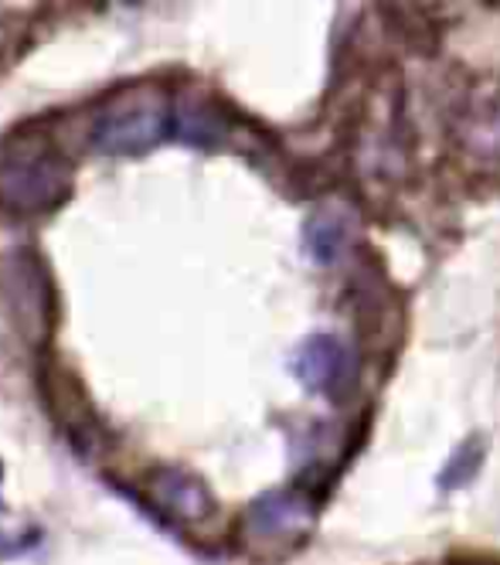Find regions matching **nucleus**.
Masks as SVG:
<instances>
[{"mask_svg":"<svg viewBox=\"0 0 500 565\" xmlns=\"http://www.w3.org/2000/svg\"><path fill=\"white\" fill-rule=\"evenodd\" d=\"M163 127H167L163 109L140 99V103H127V106L109 109L96 124L93 143L103 153H140L160 140Z\"/></svg>","mask_w":500,"mask_h":565,"instance_id":"2","label":"nucleus"},{"mask_svg":"<svg viewBox=\"0 0 500 565\" xmlns=\"http://www.w3.org/2000/svg\"><path fill=\"white\" fill-rule=\"evenodd\" d=\"M477 467H480V443L470 439V443H464L460 450H456V457H453L449 467L443 470L439 483H443L446 491H449V488H460V483H467V480L477 473Z\"/></svg>","mask_w":500,"mask_h":565,"instance_id":"7","label":"nucleus"},{"mask_svg":"<svg viewBox=\"0 0 500 565\" xmlns=\"http://www.w3.org/2000/svg\"><path fill=\"white\" fill-rule=\"evenodd\" d=\"M294 372L310 392H338L348 379V351L338 338L313 334L294 354Z\"/></svg>","mask_w":500,"mask_h":565,"instance_id":"3","label":"nucleus"},{"mask_svg":"<svg viewBox=\"0 0 500 565\" xmlns=\"http://www.w3.org/2000/svg\"><path fill=\"white\" fill-rule=\"evenodd\" d=\"M178 134L191 143H208L219 137V124L204 109L194 106H181L178 109Z\"/></svg>","mask_w":500,"mask_h":565,"instance_id":"8","label":"nucleus"},{"mask_svg":"<svg viewBox=\"0 0 500 565\" xmlns=\"http://www.w3.org/2000/svg\"><path fill=\"white\" fill-rule=\"evenodd\" d=\"M153 494L174 514H184V518H201L208 508H212V501H208L201 483L194 477L181 473V470H160L157 480H153Z\"/></svg>","mask_w":500,"mask_h":565,"instance_id":"4","label":"nucleus"},{"mask_svg":"<svg viewBox=\"0 0 500 565\" xmlns=\"http://www.w3.org/2000/svg\"><path fill=\"white\" fill-rule=\"evenodd\" d=\"M68 191V171L49 150H24L0 164V201L14 212H45Z\"/></svg>","mask_w":500,"mask_h":565,"instance_id":"1","label":"nucleus"},{"mask_svg":"<svg viewBox=\"0 0 500 565\" xmlns=\"http://www.w3.org/2000/svg\"><path fill=\"white\" fill-rule=\"evenodd\" d=\"M307 518H310V511L304 501L286 498V494H269L253 511V529L259 535H289V532L304 529Z\"/></svg>","mask_w":500,"mask_h":565,"instance_id":"5","label":"nucleus"},{"mask_svg":"<svg viewBox=\"0 0 500 565\" xmlns=\"http://www.w3.org/2000/svg\"><path fill=\"white\" fill-rule=\"evenodd\" d=\"M307 242H310V256L317 263H330V259H338V253L344 246V228L338 218L320 215L307 225Z\"/></svg>","mask_w":500,"mask_h":565,"instance_id":"6","label":"nucleus"}]
</instances>
